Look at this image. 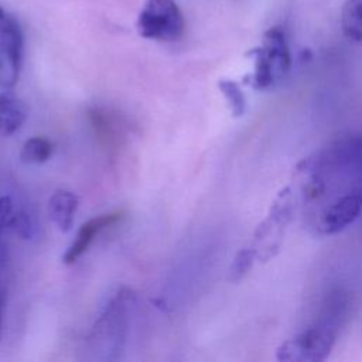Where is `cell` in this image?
Returning a JSON list of instances; mask_svg holds the SVG:
<instances>
[{
	"label": "cell",
	"mask_w": 362,
	"mask_h": 362,
	"mask_svg": "<svg viewBox=\"0 0 362 362\" xmlns=\"http://www.w3.org/2000/svg\"><path fill=\"white\" fill-rule=\"evenodd\" d=\"M362 211V189L341 194L327 204L317 218V229L322 235H334L352 223Z\"/></svg>",
	"instance_id": "5"
},
{
	"label": "cell",
	"mask_w": 362,
	"mask_h": 362,
	"mask_svg": "<svg viewBox=\"0 0 362 362\" xmlns=\"http://www.w3.org/2000/svg\"><path fill=\"white\" fill-rule=\"evenodd\" d=\"M219 90L228 102V106L235 117H239L245 113L246 109V99L239 88V85L230 79H222L218 82Z\"/></svg>",
	"instance_id": "11"
},
{
	"label": "cell",
	"mask_w": 362,
	"mask_h": 362,
	"mask_svg": "<svg viewBox=\"0 0 362 362\" xmlns=\"http://www.w3.org/2000/svg\"><path fill=\"white\" fill-rule=\"evenodd\" d=\"M184 27V16L174 0H147L137 17V31L147 40L177 41Z\"/></svg>",
	"instance_id": "3"
},
{
	"label": "cell",
	"mask_w": 362,
	"mask_h": 362,
	"mask_svg": "<svg viewBox=\"0 0 362 362\" xmlns=\"http://www.w3.org/2000/svg\"><path fill=\"white\" fill-rule=\"evenodd\" d=\"M256 252L253 249H242L236 253L230 269H229V280L239 281L252 267Z\"/></svg>",
	"instance_id": "12"
},
{
	"label": "cell",
	"mask_w": 362,
	"mask_h": 362,
	"mask_svg": "<svg viewBox=\"0 0 362 362\" xmlns=\"http://www.w3.org/2000/svg\"><path fill=\"white\" fill-rule=\"evenodd\" d=\"M4 17H6V16H4V11H3V8L0 7V21H1Z\"/></svg>",
	"instance_id": "14"
},
{
	"label": "cell",
	"mask_w": 362,
	"mask_h": 362,
	"mask_svg": "<svg viewBox=\"0 0 362 362\" xmlns=\"http://www.w3.org/2000/svg\"><path fill=\"white\" fill-rule=\"evenodd\" d=\"M23 58V33L13 20L0 23V88H13L20 75Z\"/></svg>",
	"instance_id": "4"
},
{
	"label": "cell",
	"mask_w": 362,
	"mask_h": 362,
	"mask_svg": "<svg viewBox=\"0 0 362 362\" xmlns=\"http://www.w3.org/2000/svg\"><path fill=\"white\" fill-rule=\"evenodd\" d=\"M123 215H124L123 211H115V212L98 215V216L86 221L85 223H82L74 242L69 245V247L66 249V252L62 257L64 263L72 264L74 262H76L83 253L88 252L89 246L95 240V236L98 233H100L103 229L117 223L123 218Z\"/></svg>",
	"instance_id": "6"
},
{
	"label": "cell",
	"mask_w": 362,
	"mask_h": 362,
	"mask_svg": "<svg viewBox=\"0 0 362 362\" xmlns=\"http://www.w3.org/2000/svg\"><path fill=\"white\" fill-rule=\"evenodd\" d=\"M255 72L252 85L256 89L270 88L276 81L281 79L291 65V57L286 35L280 27H272L263 34V44L256 48Z\"/></svg>",
	"instance_id": "2"
},
{
	"label": "cell",
	"mask_w": 362,
	"mask_h": 362,
	"mask_svg": "<svg viewBox=\"0 0 362 362\" xmlns=\"http://www.w3.org/2000/svg\"><path fill=\"white\" fill-rule=\"evenodd\" d=\"M3 307H4V297L0 294V334H1V320H3Z\"/></svg>",
	"instance_id": "13"
},
{
	"label": "cell",
	"mask_w": 362,
	"mask_h": 362,
	"mask_svg": "<svg viewBox=\"0 0 362 362\" xmlns=\"http://www.w3.org/2000/svg\"><path fill=\"white\" fill-rule=\"evenodd\" d=\"M79 206L78 197L69 189H57L48 199V215L59 232L71 230Z\"/></svg>",
	"instance_id": "7"
},
{
	"label": "cell",
	"mask_w": 362,
	"mask_h": 362,
	"mask_svg": "<svg viewBox=\"0 0 362 362\" xmlns=\"http://www.w3.org/2000/svg\"><path fill=\"white\" fill-rule=\"evenodd\" d=\"M337 335L338 310L331 308L324 318H320L315 324L283 341L276 351V358L288 362L324 361L329 355L337 341Z\"/></svg>",
	"instance_id": "1"
},
{
	"label": "cell",
	"mask_w": 362,
	"mask_h": 362,
	"mask_svg": "<svg viewBox=\"0 0 362 362\" xmlns=\"http://www.w3.org/2000/svg\"><path fill=\"white\" fill-rule=\"evenodd\" d=\"M28 116V107L23 99L10 90L0 93V136L16 133Z\"/></svg>",
	"instance_id": "8"
},
{
	"label": "cell",
	"mask_w": 362,
	"mask_h": 362,
	"mask_svg": "<svg viewBox=\"0 0 362 362\" xmlns=\"http://www.w3.org/2000/svg\"><path fill=\"white\" fill-rule=\"evenodd\" d=\"M344 35L356 44H362V0H346L341 13Z\"/></svg>",
	"instance_id": "9"
},
{
	"label": "cell",
	"mask_w": 362,
	"mask_h": 362,
	"mask_svg": "<svg viewBox=\"0 0 362 362\" xmlns=\"http://www.w3.org/2000/svg\"><path fill=\"white\" fill-rule=\"evenodd\" d=\"M54 144L41 136L28 139L20 151V158L25 164H42L51 158Z\"/></svg>",
	"instance_id": "10"
}]
</instances>
